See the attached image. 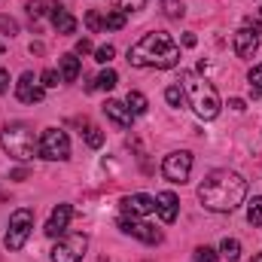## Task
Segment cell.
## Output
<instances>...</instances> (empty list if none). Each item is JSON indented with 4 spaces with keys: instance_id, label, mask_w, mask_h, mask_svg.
I'll return each instance as SVG.
<instances>
[{
    "instance_id": "obj_1",
    "label": "cell",
    "mask_w": 262,
    "mask_h": 262,
    "mask_svg": "<svg viewBox=\"0 0 262 262\" xmlns=\"http://www.w3.org/2000/svg\"><path fill=\"white\" fill-rule=\"evenodd\" d=\"M244 195H247V180L229 168L210 171L198 186V201L204 204V210L213 213H232L244 201Z\"/></svg>"
},
{
    "instance_id": "obj_2",
    "label": "cell",
    "mask_w": 262,
    "mask_h": 262,
    "mask_svg": "<svg viewBox=\"0 0 262 262\" xmlns=\"http://www.w3.org/2000/svg\"><path fill=\"white\" fill-rule=\"evenodd\" d=\"M180 61V46L174 43L171 34L152 31L143 34L134 46L128 49V64L131 67H156V70H171Z\"/></svg>"
},
{
    "instance_id": "obj_3",
    "label": "cell",
    "mask_w": 262,
    "mask_h": 262,
    "mask_svg": "<svg viewBox=\"0 0 262 262\" xmlns=\"http://www.w3.org/2000/svg\"><path fill=\"white\" fill-rule=\"evenodd\" d=\"M180 89L186 92V98H189V104H192V110H195L198 119L210 122V119L220 116V107H223V104H220V95H216L213 82L195 76L192 70H183V73H180Z\"/></svg>"
},
{
    "instance_id": "obj_4",
    "label": "cell",
    "mask_w": 262,
    "mask_h": 262,
    "mask_svg": "<svg viewBox=\"0 0 262 262\" xmlns=\"http://www.w3.org/2000/svg\"><path fill=\"white\" fill-rule=\"evenodd\" d=\"M0 146L15 162H31L34 152H40V143L34 140V131L28 128L25 122H12V125H6L0 131Z\"/></svg>"
},
{
    "instance_id": "obj_5",
    "label": "cell",
    "mask_w": 262,
    "mask_h": 262,
    "mask_svg": "<svg viewBox=\"0 0 262 262\" xmlns=\"http://www.w3.org/2000/svg\"><path fill=\"white\" fill-rule=\"evenodd\" d=\"M31 229H34V210H28V207L12 210V216H9V229H6V238H3L6 250H12V253L21 250V247L28 244Z\"/></svg>"
},
{
    "instance_id": "obj_6",
    "label": "cell",
    "mask_w": 262,
    "mask_h": 262,
    "mask_svg": "<svg viewBox=\"0 0 262 262\" xmlns=\"http://www.w3.org/2000/svg\"><path fill=\"white\" fill-rule=\"evenodd\" d=\"M40 156L49 162H64L70 156V137L61 128H46L40 137Z\"/></svg>"
},
{
    "instance_id": "obj_7",
    "label": "cell",
    "mask_w": 262,
    "mask_h": 262,
    "mask_svg": "<svg viewBox=\"0 0 262 262\" xmlns=\"http://www.w3.org/2000/svg\"><path fill=\"white\" fill-rule=\"evenodd\" d=\"M162 174H165V180H171V183H186L189 174H192V152H189V149H177V152L165 156Z\"/></svg>"
},
{
    "instance_id": "obj_8",
    "label": "cell",
    "mask_w": 262,
    "mask_h": 262,
    "mask_svg": "<svg viewBox=\"0 0 262 262\" xmlns=\"http://www.w3.org/2000/svg\"><path fill=\"white\" fill-rule=\"evenodd\" d=\"M85 247H89V238H85L82 232L64 235V238L52 247V262H82Z\"/></svg>"
},
{
    "instance_id": "obj_9",
    "label": "cell",
    "mask_w": 262,
    "mask_h": 262,
    "mask_svg": "<svg viewBox=\"0 0 262 262\" xmlns=\"http://www.w3.org/2000/svg\"><path fill=\"white\" fill-rule=\"evenodd\" d=\"M119 229H122L125 235L140 238L143 244H159V241H162V232H159V229H152L149 223H140L137 216H122V220H119Z\"/></svg>"
},
{
    "instance_id": "obj_10",
    "label": "cell",
    "mask_w": 262,
    "mask_h": 262,
    "mask_svg": "<svg viewBox=\"0 0 262 262\" xmlns=\"http://www.w3.org/2000/svg\"><path fill=\"white\" fill-rule=\"evenodd\" d=\"M43 6H46V12H49V18H52L58 34H76V18L67 12L58 0H43Z\"/></svg>"
},
{
    "instance_id": "obj_11",
    "label": "cell",
    "mask_w": 262,
    "mask_h": 262,
    "mask_svg": "<svg viewBox=\"0 0 262 262\" xmlns=\"http://www.w3.org/2000/svg\"><path fill=\"white\" fill-rule=\"evenodd\" d=\"M43 85H37V79H34V73H21L18 76V82H15V98L21 101V104H40L43 101Z\"/></svg>"
},
{
    "instance_id": "obj_12",
    "label": "cell",
    "mask_w": 262,
    "mask_h": 262,
    "mask_svg": "<svg viewBox=\"0 0 262 262\" xmlns=\"http://www.w3.org/2000/svg\"><path fill=\"white\" fill-rule=\"evenodd\" d=\"M122 210H125V216H149V213L156 210V198L143 195V192L125 195L122 198Z\"/></svg>"
},
{
    "instance_id": "obj_13",
    "label": "cell",
    "mask_w": 262,
    "mask_h": 262,
    "mask_svg": "<svg viewBox=\"0 0 262 262\" xmlns=\"http://www.w3.org/2000/svg\"><path fill=\"white\" fill-rule=\"evenodd\" d=\"M70 216H73V207L70 204H58L55 210H52V216H49V223H46V235L49 238H61L67 232V223H70Z\"/></svg>"
},
{
    "instance_id": "obj_14",
    "label": "cell",
    "mask_w": 262,
    "mask_h": 262,
    "mask_svg": "<svg viewBox=\"0 0 262 262\" xmlns=\"http://www.w3.org/2000/svg\"><path fill=\"white\" fill-rule=\"evenodd\" d=\"M235 55L238 58H253V52L259 49V34L256 31H250V28H241L238 34H235Z\"/></svg>"
},
{
    "instance_id": "obj_15",
    "label": "cell",
    "mask_w": 262,
    "mask_h": 262,
    "mask_svg": "<svg viewBox=\"0 0 262 262\" xmlns=\"http://www.w3.org/2000/svg\"><path fill=\"white\" fill-rule=\"evenodd\" d=\"M104 113H107V119H110L116 128H131L134 113H131L122 101H107V104H104Z\"/></svg>"
},
{
    "instance_id": "obj_16",
    "label": "cell",
    "mask_w": 262,
    "mask_h": 262,
    "mask_svg": "<svg viewBox=\"0 0 262 262\" xmlns=\"http://www.w3.org/2000/svg\"><path fill=\"white\" fill-rule=\"evenodd\" d=\"M177 207H180V201H177L174 192H159L156 195V210H159L162 223H174L177 220Z\"/></svg>"
},
{
    "instance_id": "obj_17",
    "label": "cell",
    "mask_w": 262,
    "mask_h": 262,
    "mask_svg": "<svg viewBox=\"0 0 262 262\" xmlns=\"http://www.w3.org/2000/svg\"><path fill=\"white\" fill-rule=\"evenodd\" d=\"M58 61H61V79H64V82H73V79L79 76V58L67 52V55H61Z\"/></svg>"
},
{
    "instance_id": "obj_18",
    "label": "cell",
    "mask_w": 262,
    "mask_h": 262,
    "mask_svg": "<svg viewBox=\"0 0 262 262\" xmlns=\"http://www.w3.org/2000/svg\"><path fill=\"white\" fill-rule=\"evenodd\" d=\"M125 104H128V110L134 113V116H143V113L149 110V104H146V95H143V92H128V101H125Z\"/></svg>"
},
{
    "instance_id": "obj_19",
    "label": "cell",
    "mask_w": 262,
    "mask_h": 262,
    "mask_svg": "<svg viewBox=\"0 0 262 262\" xmlns=\"http://www.w3.org/2000/svg\"><path fill=\"white\" fill-rule=\"evenodd\" d=\"M220 253L226 256V259H238L241 256V241L238 238H223V244H220Z\"/></svg>"
},
{
    "instance_id": "obj_20",
    "label": "cell",
    "mask_w": 262,
    "mask_h": 262,
    "mask_svg": "<svg viewBox=\"0 0 262 262\" xmlns=\"http://www.w3.org/2000/svg\"><path fill=\"white\" fill-rule=\"evenodd\" d=\"M116 82H119L116 70H101V73H98V79H95V89H104V92H110V89H116Z\"/></svg>"
},
{
    "instance_id": "obj_21",
    "label": "cell",
    "mask_w": 262,
    "mask_h": 262,
    "mask_svg": "<svg viewBox=\"0 0 262 262\" xmlns=\"http://www.w3.org/2000/svg\"><path fill=\"white\" fill-rule=\"evenodd\" d=\"M247 223H250V226H256V229L262 226V195L253 198V201L247 204Z\"/></svg>"
},
{
    "instance_id": "obj_22",
    "label": "cell",
    "mask_w": 262,
    "mask_h": 262,
    "mask_svg": "<svg viewBox=\"0 0 262 262\" xmlns=\"http://www.w3.org/2000/svg\"><path fill=\"white\" fill-rule=\"evenodd\" d=\"M165 101H168L171 107H183V101H186V92H183L180 85H168V89H165Z\"/></svg>"
},
{
    "instance_id": "obj_23",
    "label": "cell",
    "mask_w": 262,
    "mask_h": 262,
    "mask_svg": "<svg viewBox=\"0 0 262 262\" xmlns=\"http://www.w3.org/2000/svg\"><path fill=\"white\" fill-rule=\"evenodd\" d=\"M85 143H89L92 149H101V146H104V131L98 128V125H89V128H85Z\"/></svg>"
},
{
    "instance_id": "obj_24",
    "label": "cell",
    "mask_w": 262,
    "mask_h": 262,
    "mask_svg": "<svg viewBox=\"0 0 262 262\" xmlns=\"http://www.w3.org/2000/svg\"><path fill=\"white\" fill-rule=\"evenodd\" d=\"M104 28H107V31H122V28H125V12L113 9V12L104 18Z\"/></svg>"
},
{
    "instance_id": "obj_25",
    "label": "cell",
    "mask_w": 262,
    "mask_h": 262,
    "mask_svg": "<svg viewBox=\"0 0 262 262\" xmlns=\"http://www.w3.org/2000/svg\"><path fill=\"white\" fill-rule=\"evenodd\" d=\"M85 28H89V31H95V34L104 28V18H101V12H98V9H89V12H85Z\"/></svg>"
},
{
    "instance_id": "obj_26",
    "label": "cell",
    "mask_w": 262,
    "mask_h": 262,
    "mask_svg": "<svg viewBox=\"0 0 262 262\" xmlns=\"http://www.w3.org/2000/svg\"><path fill=\"white\" fill-rule=\"evenodd\" d=\"M143 6H146V0H116L119 12H140Z\"/></svg>"
},
{
    "instance_id": "obj_27",
    "label": "cell",
    "mask_w": 262,
    "mask_h": 262,
    "mask_svg": "<svg viewBox=\"0 0 262 262\" xmlns=\"http://www.w3.org/2000/svg\"><path fill=\"white\" fill-rule=\"evenodd\" d=\"M40 82H43V89H55V85L61 82V76H58V70H52V67H49V70H43V73H40Z\"/></svg>"
},
{
    "instance_id": "obj_28",
    "label": "cell",
    "mask_w": 262,
    "mask_h": 262,
    "mask_svg": "<svg viewBox=\"0 0 262 262\" xmlns=\"http://www.w3.org/2000/svg\"><path fill=\"white\" fill-rule=\"evenodd\" d=\"M165 12H168V18H183V3L180 0H165Z\"/></svg>"
},
{
    "instance_id": "obj_29",
    "label": "cell",
    "mask_w": 262,
    "mask_h": 262,
    "mask_svg": "<svg viewBox=\"0 0 262 262\" xmlns=\"http://www.w3.org/2000/svg\"><path fill=\"white\" fill-rule=\"evenodd\" d=\"M25 9H28V15H31V21H37V18H40V15L46 12V6H43V0H31V3L25 6Z\"/></svg>"
},
{
    "instance_id": "obj_30",
    "label": "cell",
    "mask_w": 262,
    "mask_h": 262,
    "mask_svg": "<svg viewBox=\"0 0 262 262\" xmlns=\"http://www.w3.org/2000/svg\"><path fill=\"white\" fill-rule=\"evenodd\" d=\"M113 55H116V49H113V46H101V49L95 52V61L107 64V61H113Z\"/></svg>"
},
{
    "instance_id": "obj_31",
    "label": "cell",
    "mask_w": 262,
    "mask_h": 262,
    "mask_svg": "<svg viewBox=\"0 0 262 262\" xmlns=\"http://www.w3.org/2000/svg\"><path fill=\"white\" fill-rule=\"evenodd\" d=\"M195 262H216V253L210 247H198L195 250Z\"/></svg>"
},
{
    "instance_id": "obj_32",
    "label": "cell",
    "mask_w": 262,
    "mask_h": 262,
    "mask_svg": "<svg viewBox=\"0 0 262 262\" xmlns=\"http://www.w3.org/2000/svg\"><path fill=\"white\" fill-rule=\"evenodd\" d=\"M250 89L262 92V64H256L253 70H250Z\"/></svg>"
},
{
    "instance_id": "obj_33",
    "label": "cell",
    "mask_w": 262,
    "mask_h": 262,
    "mask_svg": "<svg viewBox=\"0 0 262 262\" xmlns=\"http://www.w3.org/2000/svg\"><path fill=\"white\" fill-rule=\"evenodd\" d=\"M0 28H3L6 34H18V25H15V18H9V15H0Z\"/></svg>"
},
{
    "instance_id": "obj_34",
    "label": "cell",
    "mask_w": 262,
    "mask_h": 262,
    "mask_svg": "<svg viewBox=\"0 0 262 262\" xmlns=\"http://www.w3.org/2000/svg\"><path fill=\"white\" fill-rule=\"evenodd\" d=\"M89 52H92V40H85V37L76 40V55H89Z\"/></svg>"
},
{
    "instance_id": "obj_35",
    "label": "cell",
    "mask_w": 262,
    "mask_h": 262,
    "mask_svg": "<svg viewBox=\"0 0 262 262\" xmlns=\"http://www.w3.org/2000/svg\"><path fill=\"white\" fill-rule=\"evenodd\" d=\"M3 92H9V73L0 67V95H3Z\"/></svg>"
},
{
    "instance_id": "obj_36",
    "label": "cell",
    "mask_w": 262,
    "mask_h": 262,
    "mask_svg": "<svg viewBox=\"0 0 262 262\" xmlns=\"http://www.w3.org/2000/svg\"><path fill=\"white\" fill-rule=\"evenodd\" d=\"M229 107H232V110H244V101H241V98H232Z\"/></svg>"
},
{
    "instance_id": "obj_37",
    "label": "cell",
    "mask_w": 262,
    "mask_h": 262,
    "mask_svg": "<svg viewBox=\"0 0 262 262\" xmlns=\"http://www.w3.org/2000/svg\"><path fill=\"white\" fill-rule=\"evenodd\" d=\"M195 43H198V40H195V34H186V37H183V46H189V49H192Z\"/></svg>"
},
{
    "instance_id": "obj_38",
    "label": "cell",
    "mask_w": 262,
    "mask_h": 262,
    "mask_svg": "<svg viewBox=\"0 0 262 262\" xmlns=\"http://www.w3.org/2000/svg\"><path fill=\"white\" fill-rule=\"evenodd\" d=\"M253 262H262V253H256V256H253Z\"/></svg>"
},
{
    "instance_id": "obj_39",
    "label": "cell",
    "mask_w": 262,
    "mask_h": 262,
    "mask_svg": "<svg viewBox=\"0 0 262 262\" xmlns=\"http://www.w3.org/2000/svg\"><path fill=\"white\" fill-rule=\"evenodd\" d=\"M0 55H3V43H0Z\"/></svg>"
},
{
    "instance_id": "obj_40",
    "label": "cell",
    "mask_w": 262,
    "mask_h": 262,
    "mask_svg": "<svg viewBox=\"0 0 262 262\" xmlns=\"http://www.w3.org/2000/svg\"><path fill=\"white\" fill-rule=\"evenodd\" d=\"M259 15H262V9H259Z\"/></svg>"
}]
</instances>
